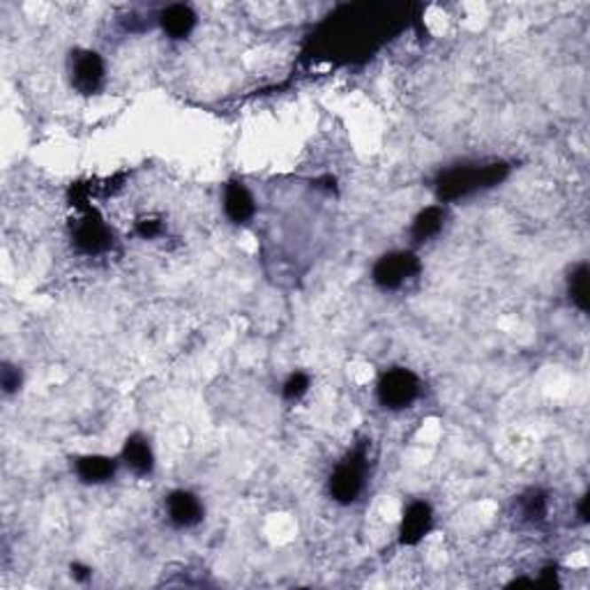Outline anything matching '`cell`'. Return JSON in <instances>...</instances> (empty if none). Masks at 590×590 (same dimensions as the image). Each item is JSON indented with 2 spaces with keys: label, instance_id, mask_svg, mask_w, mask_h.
Segmentation results:
<instances>
[{
  "label": "cell",
  "instance_id": "obj_1",
  "mask_svg": "<svg viewBox=\"0 0 590 590\" xmlns=\"http://www.w3.org/2000/svg\"><path fill=\"white\" fill-rule=\"evenodd\" d=\"M510 167L503 161H492L482 167H454L436 180V192L441 201H454L482 187H493L507 178Z\"/></svg>",
  "mask_w": 590,
  "mask_h": 590
},
{
  "label": "cell",
  "instance_id": "obj_2",
  "mask_svg": "<svg viewBox=\"0 0 590 590\" xmlns=\"http://www.w3.org/2000/svg\"><path fill=\"white\" fill-rule=\"evenodd\" d=\"M418 392V376L404 367H395L390 372H385L379 381V399L390 411H401V408L411 406Z\"/></svg>",
  "mask_w": 590,
  "mask_h": 590
},
{
  "label": "cell",
  "instance_id": "obj_3",
  "mask_svg": "<svg viewBox=\"0 0 590 590\" xmlns=\"http://www.w3.org/2000/svg\"><path fill=\"white\" fill-rule=\"evenodd\" d=\"M365 473H367L365 454H350L349 459H344V461L337 466V470H334L333 477H330V496H333L337 503H353L362 492Z\"/></svg>",
  "mask_w": 590,
  "mask_h": 590
},
{
  "label": "cell",
  "instance_id": "obj_4",
  "mask_svg": "<svg viewBox=\"0 0 590 590\" xmlns=\"http://www.w3.org/2000/svg\"><path fill=\"white\" fill-rule=\"evenodd\" d=\"M420 270V261L408 252H392L385 254L376 261L372 270L374 281L381 288H399L404 281L411 279Z\"/></svg>",
  "mask_w": 590,
  "mask_h": 590
},
{
  "label": "cell",
  "instance_id": "obj_5",
  "mask_svg": "<svg viewBox=\"0 0 590 590\" xmlns=\"http://www.w3.org/2000/svg\"><path fill=\"white\" fill-rule=\"evenodd\" d=\"M72 86L81 95H92L98 92L104 83V60L95 51H76L72 53Z\"/></svg>",
  "mask_w": 590,
  "mask_h": 590
},
{
  "label": "cell",
  "instance_id": "obj_6",
  "mask_svg": "<svg viewBox=\"0 0 590 590\" xmlns=\"http://www.w3.org/2000/svg\"><path fill=\"white\" fill-rule=\"evenodd\" d=\"M75 240L81 252L99 254L104 252V249H109L111 233L109 229H106V224H104L98 215H88V217H83L76 224Z\"/></svg>",
  "mask_w": 590,
  "mask_h": 590
},
{
  "label": "cell",
  "instance_id": "obj_7",
  "mask_svg": "<svg viewBox=\"0 0 590 590\" xmlns=\"http://www.w3.org/2000/svg\"><path fill=\"white\" fill-rule=\"evenodd\" d=\"M167 512L173 526L192 528L203 519V505L192 492H173L167 499Z\"/></svg>",
  "mask_w": 590,
  "mask_h": 590
},
{
  "label": "cell",
  "instance_id": "obj_8",
  "mask_svg": "<svg viewBox=\"0 0 590 590\" xmlns=\"http://www.w3.org/2000/svg\"><path fill=\"white\" fill-rule=\"evenodd\" d=\"M434 515L431 507L424 500H415L406 507L404 519H401V542L404 545H418L424 535L429 533Z\"/></svg>",
  "mask_w": 590,
  "mask_h": 590
},
{
  "label": "cell",
  "instance_id": "obj_9",
  "mask_svg": "<svg viewBox=\"0 0 590 590\" xmlns=\"http://www.w3.org/2000/svg\"><path fill=\"white\" fill-rule=\"evenodd\" d=\"M122 461H125L130 468L137 473V476H150L153 468H155V454H153V447L146 441L144 436H130L122 447Z\"/></svg>",
  "mask_w": 590,
  "mask_h": 590
},
{
  "label": "cell",
  "instance_id": "obj_10",
  "mask_svg": "<svg viewBox=\"0 0 590 590\" xmlns=\"http://www.w3.org/2000/svg\"><path fill=\"white\" fill-rule=\"evenodd\" d=\"M115 468H118V464L111 457H104V454H86V457L76 459V476L88 484L109 482L115 476Z\"/></svg>",
  "mask_w": 590,
  "mask_h": 590
},
{
  "label": "cell",
  "instance_id": "obj_11",
  "mask_svg": "<svg viewBox=\"0 0 590 590\" xmlns=\"http://www.w3.org/2000/svg\"><path fill=\"white\" fill-rule=\"evenodd\" d=\"M160 23L164 33L173 40H183L194 30L196 26V14L192 7L187 5H171L160 14Z\"/></svg>",
  "mask_w": 590,
  "mask_h": 590
},
{
  "label": "cell",
  "instance_id": "obj_12",
  "mask_svg": "<svg viewBox=\"0 0 590 590\" xmlns=\"http://www.w3.org/2000/svg\"><path fill=\"white\" fill-rule=\"evenodd\" d=\"M224 210L231 222L245 224L254 215V199L242 183H229L224 194Z\"/></svg>",
  "mask_w": 590,
  "mask_h": 590
},
{
  "label": "cell",
  "instance_id": "obj_13",
  "mask_svg": "<svg viewBox=\"0 0 590 590\" xmlns=\"http://www.w3.org/2000/svg\"><path fill=\"white\" fill-rule=\"evenodd\" d=\"M443 222H445V210H443L441 206L424 208L418 217H415V222H413V238L418 242L429 240V238H434V235L443 229Z\"/></svg>",
  "mask_w": 590,
  "mask_h": 590
},
{
  "label": "cell",
  "instance_id": "obj_14",
  "mask_svg": "<svg viewBox=\"0 0 590 590\" xmlns=\"http://www.w3.org/2000/svg\"><path fill=\"white\" fill-rule=\"evenodd\" d=\"M570 298L581 311L588 310V265L581 264L570 275Z\"/></svg>",
  "mask_w": 590,
  "mask_h": 590
},
{
  "label": "cell",
  "instance_id": "obj_15",
  "mask_svg": "<svg viewBox=\"0 0 590 590\" xmlns=\"http://www.w3.org/2000/svg\"><path fill=\"white\" fill-rule=\"evenodd\" d=\"M547 510H549V505H547V496L542 492H528L522 499V515L528 522H542Z\"/></svg>",
  "mask_w": 590,
  "mask_h": 590
},
{
  "label": "cell",
  "instance_id": "obj_16",
  "mask_svg": "<svg viewBox=\"0 0 590 590\" xmlns=\"http://www.w3.org/2000/svg\"><path fill=\"white\" fill-rule=\"evenodd\" d=\"M307 390H310V376L303 372L291 374L287 383H284V397L288 401H298L300 397L307 395Z\"/></svg>",
  "mask_w": 590,
  "mask_h": 590
},
{
  "label": "cell",
  "instance_id": "obj_17",
  "mask_svg": "<svg viewBox=\"0 0 590 590\" xmlns=\"http://www.w3.org/2000/svg\"><path fill=\"white\" fill-rule=\"evenodd\" d=\"M0 383H3V390L7 392V395H12V392H17L19 388H21V372H19L17 367H12V365H3V369H0Z\"/></svg>",
  "mask_w": 590,
  "mask_h": 590
},
{
  "label": "cell",
  "instance_id": "obj_18",
  "mask_svg": "<svg viewBox=\"0 0 590 590\" xmlns=\"http://www.w3.org/2000/svg\"><path fill=\"white\" fill-rule=\"evenodd\" d=\"M137 233L141 235V238H155V235L160 233V224L148 222V219H146V222H138Z\"/></svg>",
  "mask_w": 590,
  "mask_h": 590
},
{
  "label": "cell",
  "instance_id": "obj_19",
  "mask_svg": "<svg viewBox=\"0 0 590 590\" xmlns=\"http://www.w3.org/2000/svg\"><path fill=\"white\" fill-rule=\"evenodd\" d=\"M72 577L79 581H86L90 577V570L83 568V565H72Z\"/></svg>",
  "mask_w": 590,
  "mask_h": 590
},
{
  "label": "cell",
  "instance_id": "obj_20",
  "mask_svg": "<svg viewBox=\"0 0 590 590\" xmlns=\"http://www.w3.org/2000/svg\"><path fill=\"white\" fill-rule=\"evenodd\" d=\"M586 505H588V496H584V499H581V503H579L581 522H588V510H586Z\"/></svg>",
  "mask_w": 590,
  "mask_h": 590
}]
</instances>
